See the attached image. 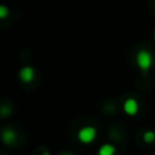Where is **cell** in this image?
I'll return each mask as SVG.
<instances>
[{"mask_svg":"<svg viewBox=\"0 0 155 155\" xmlns=\"http://www.w3.org/2000/svg\"><path fill=\"white\" fill-rule=\"evenodd\" d=\"M151 63H153V57L148 51L142 50V51L138 52V54H137V64L139 65V68L142 70L147 71L151 67Z\"/></svg>","mask_w":155,"mask_h":155,"instance_id":"6da1fadb","label":"cell"},{"mask_svg":"<svg viewBox=\"0 0 155 155\" xmlns=\"http://www.w3.org/2000/svg\"><path fill=\"white\" fill-rule=\"evenodd\" d=\"M96 133H97V131H96L94 127L86 126V127H82V128L79 131L78 137H79L80 142H82V143H91V142L94 139Z\"/></svg>","mask_w":155,"mask_h":155,"instance_id":"7a4b0ae2","label":"cell"},{"mask_svg":"<svg viewBox=\"0 0 155 155\" xmlns=\"http://www.w3.org/2000/svg\"><path fill=\"white\" fill-rule=\"evenodd\" d=\"M124 110L128 115H136L138 111V103L133 98H128L124 103Z\"/></svg>","mask_w":155,"mask_h":155,"instance_id":"3957f363","label":"cell"},{"mask_svg":"<svg viewBox=\"0 0 155 155\" xmlns=\"http://www.w3.org/2000/svg\"><path fill=\"white\" fill-rule=\"evenodd\" d=\"M19 79L23 82H30L34 79V69L30 67H24L19 70Z\"/></svg>","mask_w":155,"mask_h":155,"instance_id":"277c9868","label":"cell"},{"mask_svg":"<svg viewBox=\"0 0 155 155\" xmlns=\"http://www.w3.org/2000/svg\"><path fill=\"white\" fill-rule=\"evenodd\" d=\"M2 139L6 144H12L16 140V134L12 130H4L2 131Z\"/></svg>","mask_w":155,"mask_h":155,"instance_id":"5b68a950","label":"cell"},{"mask_svg":"<svg viewBox=\"0 0 155 155\" xmlns=\"http://www.w3.org/2000/svg\"><path fill=\"white\" fill-rule=\"evenodd\" d=\"M114 153H115V148L111 144H104L98 150V155H114Z\"/></svg>","mask_w":155,"mask_h":155,"instance_id":"8992f818","label":"cell"},{"mask_svg":"<svg viewBox=\"0 0 155 155\" xmlns=\"http://www.w3.org/2000/svg\"><path fill=\"white\" fill-rule=\"evenodd\" d=\"M144 140H145L147 143H151V142H154V140H155V133H154L153 131H148V132H145V133H144Z\"/></svg>","mask_w":155,"mask_h":155,"instance_id":"52a82bcc","label":"cell"},{"mask_svg":"<svg viewBox=\"0 0 155 155\" xmlns=\"http://www.w3.org/2000/svg\"><path fill=\"white\" fill-rule=\"evenodd\" d=\"M7 13H8V10H7V7L6 6H0V17L1 18H5L6 16H7Z\"/></svg>","mask_w":155,"mask_h":155,"instance_id":"ba28073f","label":"cell"},{"mask_svg":"<svg viewBox=\"0 0 155 155\" xmlns=\"http://www.w3.org/2000/svg\"><path fill=\"white\" fill-rule=\"evenodd\" d=\"M61 155H71L70 153H63V154H61Z\"/></svg>","mask_w":155,"mask_h":155,"instance_id":"9c48e42d","label":"cell"},{"mask_svg":"<svg viewBox=\"0 0 155 155\" xmlns=\"http://www.w3.org/2000/svg\"><path fill=\"white\" fill-rule=\"evenodd\" d=\"M44 155H50V154H48V153H45V154H44Z\"/></svg>","mask_w":155,"mask_h":155,"instance_id":"30bf717a","label":"cell"}]
</instances>
